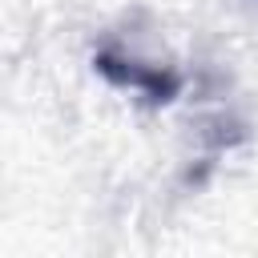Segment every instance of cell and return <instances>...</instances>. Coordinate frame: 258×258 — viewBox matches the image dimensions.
I'll use <instances>...</instances> for the list:
<instances>
[{"mask_svg": "<svg viewBox=\"0 0 258 258\" xmlns=\"http://www.w3.org/2000/svg\"><path fill=\"white\" fill-rule=\"evenodd\" d=\"M93 69L113 89H129V93L145 97L149 105H169L181 93V73L169 60L141 56V52L125 48V44H101L93 52Z\"/></svg>", "mask_w": 258, "mask_h": 258, "instance_id": "6da1fadb", "label": "cell"}]
</instances>
